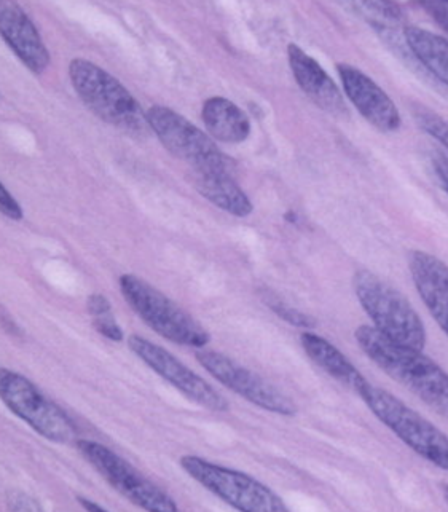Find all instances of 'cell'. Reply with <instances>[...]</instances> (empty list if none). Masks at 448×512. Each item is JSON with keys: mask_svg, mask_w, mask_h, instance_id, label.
<instances>
[{"mask_svg": "<svg viewBox=\"0 0 448 512\" xmlns=\"http://www.w3.org/2000/svg\"><path fill=\"white\" fill-rule=\"evenodd\" d=\"M404 36L418 63L448 87V40L418 26H405Z\"/></svg>", "mask_w": 448, "mask_h": 512, "instance_id": "cell-19", "label": "cell"}, {"mask_svg": "<svg viewBox=\"0 0 448 512\" xmlns=\"http://www.w3.org/2000/svg\"><path fill=\"white\" fill-rule=\"evenodd\" d=\"M421 7L425 8L429 15L433 16L439 26L448 32V7L445 2H420Z\"/></svg>", "mask_w": 448, "mask_h": 512, "instance_id": "cell-25", "label": "cell"}, {"mask_svg": "<svg viewBox=\"0 0 448 512\" xmlns=\"http://www.w3.org/2000/svg\"><path fill=\"white\" fill-rule=\"evenodd\" d=\"M0 31L15 55L34 74H42L50 64V53L36 26L15 2H0Z\"/></svg>", "mask_w": 448, "mask_h": 512, "instance_id": "cell-14", "label": "cell"}, {"mask_svg": "<svg viewBox=\"0 0 448 512\" xmlns=\"http://www.w3.org/2000/svg\"><path fill=\"white\" fill-rule=\"evenodd\" d=\"M337 72L346 96L370 125L383 133L401 128V114L393 99L369 75L350 64H337Z\"/></svg>", "mask_w": 448, "mask_h": 512, "instance_id": "cell-12", "label": "cell"}, {"mask_svg": "<svg viewBox=\"0 0 448 512\" xmlns=\"http://www.w3.org/2000/svg\"><path fill=\"white\" fill-rule=\"evenodd\" d=\"M0 209H2V214L12 221H21L24 217L20 203L12 197V193L5 189L4 184H0Z\"/></svg>", "mask_w": 448, "mask_h": 512, "instance_id": "cell-22", "label": "cell"}, {"mask_svg": "<svg viewBox=\"0 0 448 512\" xmlns=\"http://www.w3.org/2000/svg\"><path fill=\"white\" fill-rule=\"evenodd\" d=\"M192 182L201 197L233 216L248 217L254 209L248 195L233 181L230 173L193 170Z\"/></svg>", "mask_w": 448, "mask_h": 512, "instance_id": "cell-16", "label": "cell"}, {"mask_svg": "<svg viewBox=\"0 0 448 512\" xmlns=\"http://www.w3.org/2000/svg\"><path fill=\"white\" fill-rule=\"evenodd\" d=\"M88 312L95 318H104V316H112V305L103 294H91L87 302Z\"/></svg>", "mask_w": 448, "mask_h": 512, "instance_id": "cell-24", "label": "cell"}, {"mask_svg": "<svg viewBox=\"0 0 448 512\" xmlns=\"http://www.w3.org/2000/svg\"><path fill=\"white\" fill-rule=\"evenodd\" d=\"M77 500H79L80 505H82L83 508L87 509V511H106V509H104L103 506L96 505V503L87 500V498L79 497L77 498Z\"/></svg>", "mask_w": 448, "mask_h": 512, "instance_id": "cell-28", "label": "cell"}, {"mask_svg": "<svg viewBox=\"0 0 448 512\" xmlns=\"http://www.w3.org/2000/svg\"><path fill=\"white\" fill-rule=\"evenodd\" d=\"M362 401L372 414L390 428L397 438L405 442L413 452L448 471V438L439 428L428 422L417 410L407 406L388 391L367 383L359 391Z\"/></svg>", "mask_w": 448, "mask_h": 512, "instance_id": "cell-4", "label": "cell"}, {"mask_svg": "<svg viewBox=\"0 0 448 512\" xmlns=\"http://www.w3.org/2000/svg\"><path fill=\"white\" fill-rule=\"evenodd\" d=\"M128 347L142 363H146L152 371L181 391L185 398L213 412H227V399L165 348L158 347L139 335H131Z\"/></svg>", "mask_w": 448, "mask_h": 512, "instance_id": "cell-11", "label": "cell"}, {"mask_svg": "<svg viewBox=\"0 0 448 512\" xmlns=\"http://www.w3.org/2000/svg\"><path fill=\"white\" fill-rule=\"evenodd\" d=\"M413 119L417 120L421 130L433 136L434 139L441 142L442 146L448 150V122L442 119L441 115L431 111L428 107L415 104L412 107Z\"/></svg>", "mask_w": 448, "mask_h": 512, "instance_id": "cell-20", "label": "cell"}, {"mask_svg": "<svg viewBox=\"0 0 448 512\" xmlns=\"http://www.w3.org/2000/svg\"><path fill=\"white\" fill-rule=\"evenodd\" d=\"M120 291L134 313L169 342L193 348H203L211 342L205 327L147 281L134 275H122Z\"/></svg>", "mask_w": 448, "mask_h": 512, "instance_id": "cell-5", "label": "cell"}, {"mask_svg": "<svg viewBox=\"0 0 448 512\" xmlns=\"http://www.w3.org/2000/svg\"><path fill=\"white\" fill-rule=\"evenodd\" d=\"M354 337L388 377L412 391L436 414L448 418V374L439 364L423 351L393 342L374 326H359Z\"/></svg>", "mask_w": 448, "mask_h": 512, "instance_id": "cell-1", "label": "cell"}, {"mask_svg": "<svg viewBox=\"0 0 448 512\" xmlns=\"http://www.w3.org/2000/svg\"><path fill=\"white\" fill-rule=\"evenodd\" d=\"M10 498H12V501L20 503V505H16L15 508H12L13 511H37V509H40L39 506H37L36 501L26 497L24 493H12V495H10Z\"/></svg>", "mask_w": 448, "mask_h": 512, "instance_id": "cell-27", "label": "cell"}, {"mask_svg": "<svg viewBox=\"0 0 448 512\" xmlns=\"http://www.w3.org/2000/svg\"><path fill=\"white\" fill-rule=\"evenodd\" d=\"M445 5H447V7H448V2H445Z\"/></svg>", "mask_w": 448, "mask_h": 512, "instance_id": "cell-30", "label": "cell"}, {"mask_svg": "<svg viewBox=\"0 0 448 512\" xmlns=\"http://www.w3.org/2000/svg\"><path fill=\"white\" fill-rule=\"evenodd\" d=\"M147 114L150 128L169 154L192 165L193 170L232 174L235 163L214 144L208 134L165 106H152Z\"/></svg>", "mask_w": 448, "mask_h": 512, "instance_id": "cell-7", "label": "cell"}, {"mask_svg": "<svg viewBox=\"0 0 448 512\" xmlns=\"http://www.w3.org/2000/svg\"><path fill=\"white\" fill-rule=\"evenodd\" d=\"M287 60L300 90L316 106L334 117H346L350 114L342 90L337 87V83L329 77L315 58H311L297 45L291 44L287 47Z\"/></svg>", "mask_w": 448, "mask_h": 512, "instance_id": "cell-13", "label": "cell"}, {"mask_svg": "<svg viewBox=\"0 0 448 512\" xmlns=\"http://www.w3.org/2000/svg\"><path fill=\"white\" fill-rule=\"evenodd\" d=\"M264 302L270 307L272 312L283 318L286 323L292 324L295 327H303V329H310V327L316 326V321L311 316L305 315V313L299 312L297 308L289 307L286 302L275 296V294H264Z\"/></svg>", "mask_w": 448, "mask_h": 512, "instance_id": "cell-21", "label": "cell"}, {"mask_svg": "<svg viewBox=\"0 0 448 512\" xmlns=\"http://www.w3.org/2000/svg\"><path fill=\"white\" fill-rule=\"evenodd\" d=\"M0 394L5 406L42 438L56 444H69L77 436L74 422L66 412L18 372L0 371Z\"/></svg>", "mask_w": 448, "mask_h": 512, "instance_id": "cell-8", "label": "cell"}, {"mask_svg": "<svg viewBox=\"0 0 448 512\" xmlns=\"http://www.w3.org/2000/svg\"><path fill=\"white\" fill-rule=\"evenodd\" d=\"M353 288L378 332L404 347L423 351L425 324L401 291L369 270H359L354 275Z\"/></svg>", "mask_w": 448, "mask_h": 512, "instance_id": "cell-3", "label": "cell"}, {"mask_svg": "<svg viewBox=\"0 0 448 512\" xmlns=\"http://www.w3.org/2000/svg\"><path fill=\"white\" fill-rule=\"evenodd\" d=\"M444 495H445V500H447V503H448V485H445Z\"/></svg>", "mask_w": 448, "mask_h": 512, "instance_id": "cell-29", "label": "cell"}, {"mask_svg": "<svg viewBox=\"0 0 448 512\" xmlns=\"http://www.w3.org/2000/svg\"><path fill=\"white\" fill-rule=\"evenodd\" d=\"M75 446L82 453V457L103 476L104 481L134 506L154 512L177 511L173 498L158 489L157 485L152 484L138 469H134L111 449L88 439H79Z\"/></svg>", "mask_w": 448, "mask_h": 512, "instance_id": "cell-9", "label": "cell"}, {"mask_svg": "<svg viewBox=\"0 0 448 512\" xmlns=\"http://www.w3.org/2000/svg\"><path fill=\"white\" fill-rule=\"evenodd\" d=\"M198 363L205 367L214 379L219 380L228 390L240 394L241 398L256 404L260 409L273 414L295 415L297 406L283 391L262 379L256 372L249 371L233 359L216 351H198Z\"/></svg>", "mask_w": 448, "mask_h": 512, "instance_id": "cell-10", "label": "cell"}, {"mask_svg": "<svg viewBox=\"0 0 448 512\" xmlns=\"http://www.w3.org/2000/svg\"><path fill=\"white\" fill-rule=\"evenodd\" d=\"M69 77L83 104L99 119L134 136L152 131L147 114L130 91L98 64L82 58L72 60Z\"/></svg>", "mask_w": 448, "mask_h": 512, "instance_id": "cell-2", "label": "cell"}, {"mask_svg": "<svg viewBox=\"0 0 448 512\" xmlns=\"http://www.w3.org/2000/svg\"><path fill=\"white\" fill-rule=\"evenodd\" d=\"M96 331L104 335L106 339L114 340V342H122L123 331L117 323H115L114 316H104V318H95L93 320Z\"/></svg>", "mask_w": 448, "mask_h": 512, "instance_id": "cell-23", "label": "cell"}, {"mask_svg": "<svg viewBox=\"0 0 448 512\" xmlns=\"http://www.w3.org/2000/svg\"><path fill=\"white\" fill-rule=\"evenodd\" d=\"M433 166L434 173H436L437 179L441 182V186L444 187L445 192L448 193V157L442 154V152H436L433 155Z\"/></svg>", "mask_w": 448, "mask_h": 512, "instance_id": "cell-26", "label": "cell"}, {"mask_svg": "<svg viewBox=\"0 0 448 512\" xmlns=\"http://www.w3.org/2000/svg\"><path fill=\"white\" fill-rule=\"evenodd\" d=\"M206 130L217 141L227 144H238L248 139L251 133V122L248 115L230 99L209 98L201 112Z\"/></svg>", "mask_w": 448, "mask_h": 512, "instance_id": "cell-18", "label": "cell"}, {"mask_svg": "<svg viewBox=\"0 0 448 512\" xmlns=\"http://www.w3.org/2000/svg\"><path fill=\"white\" fill-rule=\"evenodd\" d=\"M409 268L423 304L448 335V265L433 254L412 251Z\"/></svg>", "mask_w": 448, "mask_h": 512, "instance_id": "cell-15", "label": "cell"}, {"mask_svg": "<svg viewBox=\"0 0 448 512\" xmlns=\"http://www.w3.org/2000/svg\"><path fill=\"white\" fill-rule=\"evenodd\" d=\"M181 466L185 473L203 485L206 490L222 498L225 503L243 512H286L278 495L267 485L256 481L248 474L233 471L224 466L214 465L211 461L200 457L181 458Z\"/></svg>", "mask_w": 448, "mask_h": 512, "instance_id": "cell-6", "label": "cell"}, {"mask_svg": "<svg viewBox=\"0 0 448 512\" xmlns=\"http://www.w3.org/2000/svg\"><path fill=\"white\" fill-rule=\"evenodd\" d=\"M300 342H302L305 353L324 372L334 377L338 383H342L346 388H350V390L359 394V391L369 383L366 377L354 367L350 359L346 358L342 351L332 345L329 340L323 339V337H319L313 332H303L300 335Z\"/></svg>", "mask_w": 448, "mask_h": 512, "instance_id": "cell-17", "label": "cell"}]
</instances>
